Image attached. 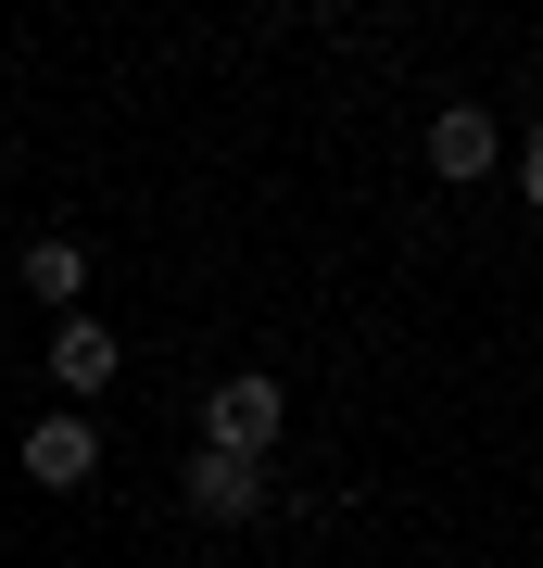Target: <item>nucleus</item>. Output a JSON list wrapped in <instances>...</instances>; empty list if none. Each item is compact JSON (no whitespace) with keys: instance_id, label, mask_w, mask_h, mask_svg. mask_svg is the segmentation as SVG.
Instances as JSON below:
<instances>
[{"instance_id":"nucleus-2","label":"nucleus","mask_w":543,"mask_h":568,"mask_svg":"<svg viewBox=\"0 0 543 568\" xmlns=\"http://www.w3.org/2000/svg\"><path fill=\"white\" fill-rule=\"evenodd\" d=\"M493 152H505V126L481 102H443V114H430V178H493Z\"/></svg>"},{"instance_id":"nucleus-6","label":"nucleus","mask_w":543,"mask_h":568,"mask_svg":"<svg viewBox=\"0 0 543 568\" xmlns=\"http://www.w3.org/2000/svg\"><path fill=\"white\" fill-rule=\"evenodd\" d=\"M26 291H39V304H77V291H89V253L77 241H26Z\"/></svg>"},{"instance_id":"nucleus-7","label":"nucleus","mask_w":543,"mask_h":568,"mask_svg":"<svg viewBox=\"0 0 543 568\" xmlns=\"http://www.w3.org/2000/svg\"><path fill=\"white\" fill-rule=\"evenodd\" d=\"M519 190H531V215H543V126L519 140Z\"/></svg>"},{"instance_id":"nucleus-4","label":"nucleus","mask_w":543,"mask_h":568,"mask_svg":"<svg viewBox=\"0 0 543 568\" xmlns=\"http://www.w3.org/2000/svg\"><path fill=\"white\" fill-rule=\"evenodd\" d=\"M114 366H127V342H114L101 316H63V328H51V379H63V392H114Z\"/></svg>"},{"instance_id":"nucleus-1","label":"nucleus","mask_w":543,"mask_h":568,"mask_svg":"<svg viewBox=\"0 0 543 568\" xmlns=\"http://www.w3.org/2000/svg\"><path fill=\"white\" fill-rule=\"evenodd\" d=\"M279 429H291V392L279 379H253V366H241V379H215V405H202V443H215V455H279Z\"/></svg>"},{"instance_id":"nucleus-5","label":"nucleus","mask_w":543,"mask_h":568,"mask_svg":"<svg viewBox=\"0 0 543 568\" xmlns=\"http://www.w3.org/2000/svg\"><path fill=\"white\" fill-rule=\"evenodd\" d=\"M89 467H101V429H89V417H39V429H26V480H51V493H77Z\"/></svg>"},{"instance_id":"nucleus-3","label":"nucleus","mask_w":543,"mask_h":568,"mask_svg":"<svg viewBox=\"0 0 543 568\" xmlns=\"http://www.w3.org/2000/svg\"><path fill=\"white\" fill-rule=\"evenodd\" d=\"M190 506H202V518H265V467L202 443V455H190Z\"/></svg>"}]
</instances>
